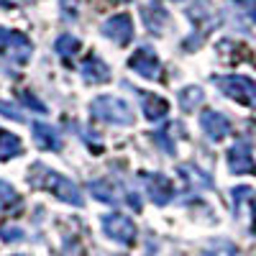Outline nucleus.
I'll return each instance as SVG.
<instances>
[{"instance_id":"6","label":"nucleus","mask_w":256,"mask_h":256,"mask_svg":"<svg viewBox=\"0 0 256 256\" xmlns=\"http://www.w3.org/2000/svg\"><path fill=\"white\" fill-rule=\"evenodd\" d=\"M0 52H3L8 59H18V62H26L31 56V41L24 34H16L0 26Z\"/></svg>"},{"instance_id":"1","label":"nucleus","mask_w":256,"mask_h":256,"mask_svg":"<svg viewBox=\"0 0 256 256\" xmlns=\"http://www.w3.org/2000/svg\"><path fill=\"white\" fill-rule=\"evenodd\" d=\"M34 187H38V190H46V192H52V195H56L59 200H64V202H70V205H82L84 200H82V192H80V187L72 182V180H67L64 174H56L54 169H49V166H44V164H34L31 166V180H28Z\"/></svg>"},{"instance_id":"18","label":"nucleus","mask_w":256,"mask_h":256,"mask_svg":"<svg viewBox=\"0 0 256 256\" xmlns=\"http://www.w3.org/2000/svg\"><path fill=\"white\" fill-rule=\"evenodd\" d=\"M90 192H92V195H95L100 202H110V205L118 202V192H116V187H113L110 182H105V180L92 182V184H90Z\"/></svg>"},{"instance_id":"15","label":"nucleus","mask_w":256,"mask_h":256,"mask_svg":"<svg viewBox=\"0 0 256 256\" xmlns=\"http://www.w3.org/2000/svg\"><path fill=\"white\" fill-rule=\"evenodd\" d=\"M20 152H24L20 138L13 136V134H8V131H0V162H10Z\"/></svg>"},{"instance_id":"4","label":"nucleus","mask_w":256,"mask_h":256,"mask_svg":"<svg viewBox=\"0 0 256 256\" xmlns=\"http://www.w3.org/2000/svg\"><path fill=\"white\" fill-rule=\"evenodd\" d=\"M100 226H102L105 236L113 238V241H118V244H123V246L134 244V238H136V226H134V220L126 218V216H120V212L102 216V218H100Z\"/></svg>"},{"instance_id":"2","label":"nucleus","mask_w":256,"mask_h":256,"mask_svg":"<svg viewBox=\"0 0 256 256\" xmlns=\"http://www.w3.org/2000/svg\"><path fill=\"white\" fill-rule=\"evenodd\" d=\"M90 113L105 123H120V126H131L134 123V110L128 108V102L113 95H100L98 100H92Z\"/></svg>"},{"instance_id":"21","label":"nucleus","mask_w":256,"mask_h":256,"mask_svg":"<svg viewBox=\"0 0 256 256\" xmlns=\"http://www.w3.org/2000/svg\"><path fill=\"white\" fill-rule=\"evenodd\" d=\"M62 13L67 16V18H77V13H80V0H62Z\"/></svg>"},{"instance_id":"13","label":"nucleus","mask_w":256,"mask_h":256,"mask_svg":"<svg viewBox=\"0 0 256 256\" xmlns=\"http://www.w3.org/2000/svg\"><path fill=\"white\" fill-rule=\"evenodd\" d=\"M141 20H144V26L152 34H162L166 28V24H169V13L159 3H152V6L141 8Z\"/></svg>"},{"instance_id":"27","label":"nucleus","mask_w":256,"mask_h":256,"mask_svg":"<svg viewBox=\"0 0 256 256\" xmlns=\"http://www.w3.org/2000/svg\"><path fill=\"white\" fill-rule=\"evenodd\" d=\"M26 3H31V0H26Z\"/></svg>"},{"instance_id":"16","label":"nucleus","mask_w":256,"mask_h":256,"mask_svg":"<svg viewBox=\"0 0 256 256\" xmlns=\"http://www.w3.org/2000/svg\"><path fill=\"white\" fill-rule=\"evenodd\" d=\"M200 102H202V90L195 88V84H190V88H184V90L180 92V108H182L184 113H192Z\"/></svg>"},{"instance_id":"22","label":"nucleus","mask_w":256,"mask_h":256,"mask_svg":"<svg viewBox=\"0 0 256 256\" xmlns=\"http://www.w3.org/2000/svg\"><path fill=\"white\" fill-rule=\"evenodd\" d=\"M0 238L18 241V238H24V230H18V228H0Z\"/></svg>"},{"instance_id":"7","label":"nucleus","mask_w":256,"mask_h":256,"mask_svg":"<svg viewBox=\"0 0 256 256\" xmlns=\"http://www.w3.org/2000/svg\"><path fill=\"white\" fill-rule=\"evenodd\" d=\"M100 31H102V36H108L110 41H116L118 46H126L128 41L134 38V20H131L128 13H118V16L105 20Z\"/></svg>"},{"instance_id":"5","label":"nucleus","mask_w":256,"mask_h":256,"mask_svg":"<svg viewBox=\"0 0 256 256\" xmlns=\"http://www.w3.org/2000/svg\"><path fill=\"white\" fill-rule=\"evenodd\" d=\"M128 67L138 77H146V80H159V74H162V62L152 46H138L136 54L128 59Z\"/></svg>"},{"instance_id":"8","label":"nucleus","mask_w":256,"mask_h":256,"mask_svg":"<svg viewBox=\"0 0 256 256\" xmlns=\"http://www.w3.org/2000/svg\"><path fill=\"white\" fill-rule=\"evenodd\" d=\"M141 177H144V184H146L148 198H152L156 205H166L169 200H172L174 187H172V182H169L164 174H156V172H141Z\"/></svg>"},{"instance_id":"14","label":"nucleus","mask_w":256,"mask_h":256,"mask_svg":"<svg viewBox=\"0 0 256 256\" xmlns=\"http://www.w3.org/2000/svg\"><path fill=\"white\" fill-rule=\"evenodd\" d=\"M80 72L82 77L88 80V82H108L110 80V70H108V64H105L100 56H88L82 64H80Z\"/></svg>"},{"instance_id":"24","label":"nucleus","mask_w":256,"mask_h":256,"mask_svg":"<svg viewBox=\"0 0 256 256\" xmlns=\"http://www.w3.org/2000/svg\"><path fill=\"white\" fill-rule=\"evenodd\" d=\"M248 16L256 20V0H254V3H251V8H248Z\"/></svg>"},{"instance_id":"17","label":"nucleus","mask_w":256,"mask_h":256,"mask_svg":"<svg viewBox=\"0 0 256 256\" xmlns=\"http://www.w3.org/2000/svg\"><path fill=\"white\" fill-rule=\"evenodd\" d=\"M54 49H56L59 56L72 59V56L80 52V38H77V36H70V34H64V36H59V38L54 41Z\"/></svg>"},{"instance_id":"3","label":"nucleus","mask_w":256,"mask_h":256,"mask_svg":"<svg viewBox=\"0 0 256 256\" xmlns=\"http://www.w3.org/2000/svg\"><path fill=\"white\" fill-rule=\"evenodd\" d=\"M216 84H218V90H223L228 98L238 100L244 105H256V82L254 80L233 74V77H218Z\"/></svg>"},{"instance_id":"9","label":"nucleus","mask_w":256,"mask_h":256,"mask_svg":"<svg viewBox=\"0 0 256 256\" xmlns=\"http://www.w3.org/2000/svg\"><path fill=\"white\" fill-rule=\"evenodd\" d=\"M228 166H230V172H233V174H248V172L256 174V164H254L251 148H248L246 141L233 144V148L228 152Z\"/></svg>"},{"instance_id":"12","label":"nucleus","mask_w":256,"mask_h":256,"mask_svg":"<svg viewBox=\"0 0 256 256\" xmlns=\"http://www.w3.org/2000/svg\"><path fill=\"white\" fill-rule=\"evenodd\" d=\"M141 98V113L144 118L148 120H164L166 113H169V102L159 95H152V92H138Z\"/></svg>"},{"instance_id":"19","label":"nucleus","mask_w":256,"mask_h":256,"mask_svg":"<svg viewBox=\"0 0 256 256\" xmlns=\"http://www.w3.org/2000/svg\"><path fill=\"white\" fill-rule=\"evenodd\" d=\"M16 202H18V192H16L8 182L0 180V208H10V205H16Z\"/></svg>"},{"instance_id":"10","label":"nucleus","mask_w":256,"mask_h":256,"mask_svg":"<svg viewBox=\"0 0 256 256\" xmlns=\"http://www.w3.org/2000/svg\"><path fill=\"white\" fill-rule=\"evenodd\" d=\"M200 128L208 134V138L220 141V138L228 136L230 123H228V118H226L223 113H218V110H205V113L200 116Z\"/></svg>"},{"instance_id":"20","label":"nucleus","mask_w":256,"mask_h":256,"mask_svg":"<svg viewBox=\"0 0 256 256\" xmlns=\"http://www.w3.org/2000/svg\"><path fill=\"white\" fill-rule=\"evenodd\" d=\"M0 113H3L6 118H10V120H24V113L16 110V105H8V102H0Z\"/></svg>"},{"instance_id":"26","label":"nucleus","mask_w":256,"mask_h":256,"mask_svg":"<svg viewBox=\"0 0 256 256\" xmlns=\"http://www.w3.org/2000/svg\"><path fill=\"white\" fill-rule=\"evenodd\" d=\"M120 3H128V0H120Z\"/></svg>"},{"instance_id":"11","label":"nucleus","mask_w":256,"mask_h":256,"mask_svg":"<svg viewBox=\"0 0 256 256\" xmlns=\"http://www.w3.org/2000/svg\"><path fill=\"white\" fill-rule=\"evenodd\" d=\"M34 141L38 148H44V152H62V136L54 126L49 123H34Z\"/></svg>"},{"instance_id":"25","label":"nucleus","mask_w":256,"mask_h":256,"mask_svg":"<svg viewBox=\"0 0 256 256\" xmlns=\"http://www.w3.org/2000/svg\"><path fill=\"white\" fill-rule=\"evenodd\" d=\"M254 220H256V200H254ZM254 230H256V223H254Z\"/></svg>"},{"instance_id":"23","label":"nucleus","mask_w":256,"mask_h":256,"mask_svg":"<svg viewBox=\"0 0 256 256\" xmlns=\"http://www.w3.org/2000/svg\"><path fill=\"white\" fill-rule=\"evenodd\" d=\"M20 102H26L28 108H34V110H38V113H46V108H44V105H41L38 100H34L31 95H20Z\"/></svg>"}]
</instances>
